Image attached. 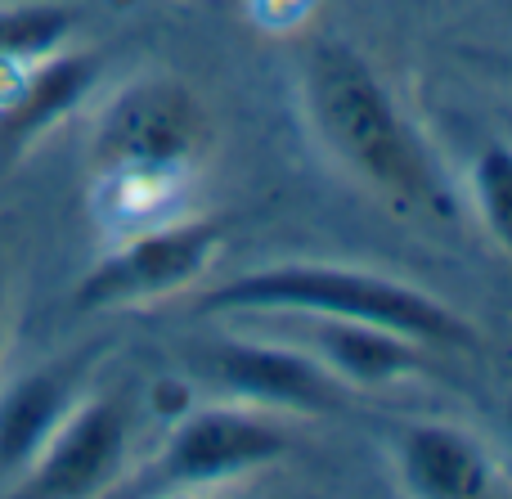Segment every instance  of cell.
<instances>
[{"mask_svg": "<svg viewBox=\"0 0 512 499\" xmlns=\"http://www.w3.org/2000/svg\"><path fill=\"white\" fill-rule=\"evenodd\" d=\"M310 126L337 162L364 185L414 212H445V189L436 162L418 131L405 122L387 81L369 59L346 41H319L301 68Z\"/></svg>", "mask_w": 512, "mask_h": 499, "instance_id": "6da1fadb", "label": "cell"}, {"mask_svg": "<svg viewBox=\"0 0 512 499\" xmlns=\"http://www.w3.org/2000/svg\"><path fill=\"white\" fill-rule=\"evenodd\" d=\"M198 315H328L360 320L378 329L405 333L423 347H477V329L436 302L432 293L378 270L319 266V261H283V266L248 270L230 284L212 288L194 302Z\"/></svg>", "mask_w": 512, "mask_h": 499, "instance_id": "7a4b0ae2", "label": "cell"}, {"mask_svg": "<svg viewBox=\"0 0 512 499\" xmlns=\"http://www.w3.org/2000/svg\"><path fill=\"white\" fill-rule=\"evenodd\" d=\"M292 450L288 428L252 405H216L194 410L180 419V428L167 437L162 455L149 468L135 473V482L122 486V495H180L225 486L234 477H248L256 468L279 464Z\"/></svg>", "mask_w": 512, "mask_h": 499, "instance_id": "3957f363", "label": "cell"}, {"mask_svg": "<svg viewBox=\"0 0 512 499\" xmlns=\"http://www.w3.org/2000/svg\"><path fill=\"white\" fill-rule=\"evenodd\" d=\"M207 113L176 77H153L131 86L104 113L95 135L99 167L117 176H162L203 149Z\"/></svg>", "mask_w": 512, "mask_h": 499, "instance_id": "277c9868", "label": "cell"}, {"mask_svg": "<svg viewBox=\"0 0 512 499\" xmlns=\"http://www.w3.org/2000/svg\"><path fill=\"white\" fill-rule=\"evenodd\" d=\"M221 239V221H189L140 234L86 270V279L72 293V306L77 311H122V306H144L167 293H180L212 266Z\"/></svg>", "mask_w": 512, "mask_h": 499, "instance_id": "5b68a950", "label": "cell"}, {"mask_svg": "<svg viewBox=\"0 0 512 499\" xmlns=\"http://www.w3.org/2000/svg\"><path fill=\"white\" fill-rule=\"evenodd\" d=\"M126 441H131V396H81L59 432L45 441V450L14 482V491L27 499H86L108 491L122 477Z\"/></svg>", "mask_w": 512, "mask_h": 499, "instance_id": "8992f818", "label": "cell"}, {"mask_svg": "<svg viewBox=\"0 0 512 499\" xmlns=\"http://www.w3.org/2000/svg\"><path fill=\"white\" fill-rule=\"evenodd\" d=\"M203 378L225 392L234 405L252 410H292V414H333L346 405V383L333 378L297 342H248L225 338L198 351Z\"/></svg>", "mask_w": 512, "mask_h": 499, "instance_id": "52a82bcc", "label": "cell"}, {"mask_svg": "<svg viewBox=\"0 0 512 499\" xmlns=\"http://www.w3.org/2000/svg\"><path fill=\"white\" fill-rule=\"evenodd\" d=\"M86 374L90 356H68L27 369L0 387V477L18 482L27 473L72 405L86 396Z\"/></svg>", "mask_w": 512, "mask_h": 499, "instance_id": "ba28073f", "label": "cell"}, {"mask_svg": "<svg viewBox=\"0 0 512 499\" xmlns=\"http://www.w3.org/2000/svg\"><path fill=\"white\" fill-rule=\"evenodd\" d=\"M288 320L301 324L297 347H306L346 387H387L427 369L423 342L405 333L360 320H328V315H288Z\"/></svg>", "mask_w": 512, "mask_h": 499, "instance_id": "9c48e42d", "label": "cell"}, {"mask_svg": "<svg viewBox=\"0 0 512 499\" xmlns=\"http://www.w3.org/2000/svg\"><path fill=\"white\" fill-rule=\"evenodd\" d=\"M400 486L418 499H486L495 495L499 473L490 455L450 423H414L396 441Z\"/></svg>", "mask_w": 512, "mask_h": 499, "instance_id": "30bf717a", "label": "cell"}, {"mask_svg": "<svg viewBox=\"0 0 512 499\" xmlns=\"http://www.w3.org/2000/svg\"><path fill=\"white\" fill-rule=\"evenodd\" d=\"M99 81V54L90 50H54L41 63L14 72L0 86V135L9 144H27L50 131L59 117H68L90 86Z\"/></svg>", "mask_w": 512, "mask_h": 499, "instance_id": "8fae6325", "label": "cell"}, {"mask_svg": "<svg viewBox=\"0 0 512 499\" xmlns=\"http://www.w3.org/2000/svg\"><path fill=\"white\" fill-rule=\"evenodd\" d=\"M77 32V9L59 0H18L0 5V81L63 50Z\"/></svg>", "mask_w": 512, "mask_h": 499, "instance_id": "7c38bea8", "label": "cell"}, {"mask_svg": "<svg viewBox=\"0 0 512 499\" xmlns=\"http://www.w3.org/2000/svg\"><path fill=\"white\" fill-rule=\"evenodd\" d=\"M472 198L486 221V230L499 239V248L512 252V144L490 140L472 162Z\"/></svg>", "mask_w": 512, "mask_h": 499, "instance_id": "4fadbf2b", "label": "cell"}, {"mask_svg": "<svg viewBox=\"0 0 512 499\" xmlns=\"http://www.w3.org/2000/svg\"><path fill=\"white\" fill-rule=\"evenodd\" d=\"M508 432H512V410H508Z\"/></svg>", "mask_w": 512, "mask_h": 499, "instance_id": "5bb4252c", "label": "cell"}]
</instances>
